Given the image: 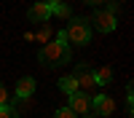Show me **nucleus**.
Here are the masks:
<instances>
[{
  "label": "nucleus",
  "instance_id": "nucleus-1",
  "mask_svg": "<svg viewBox=\"0 0 134 118\" xmlns=\"http://www.w3.org/2000/svg\"><path fill=\"white\" fill-rule=\"evenodd\" d=\"M38 62L43 64V67H64V64L72 62V48L67 46V43L62 40H48L46 46H43V51H38Z\"/></svg>",
  "mask_w": 134,
  "mask_h": 118
},
{
  "label": "nucleus",
  "instance_id": "nucleus-2",
  "mask_svg": "<svg viewBox=\"0 0 134 118\" xmlns=\"http://www.w3.org/2000/svg\"><path fill=\"white\" fill-rule=\"evenodd\" d=\"M91 21L86 16H72L67 19V27H64V38H67V46H86L91 40Z\"/></svg>",
  "mask_w": 134,
  "mask_h": 118
},
{
  "label": "nucleus",
  "instance_id": "nucleus-3",
  "mask_svg": "<svg viewBox=\"0 0 134 118\" xmlns=\"http://www.w3.org/2000/svg\"><path fill=\"white\" fill-rule=\"evenodd\" d=\"M72 78L78 81V91L86 94V97H94L97 94V81H94V70L88 67V64H75V72H72Z\"/></svg>",
  "mask_w": 134,
  "mask_h": 118
},
{
  "label": "nucleus",
  "instance_id": "nucleus-4",
  "mask_svg": "<svg viewBox=\"0 0 134 118\" xmlns=\"http://www.w3.org/2000/svg\"><path fill=\"white\" fill-rule=\"evenodd\" d=\"M91 27H97V32H113L115 27H118V16H113L107 8H94V14H91Z\"/></svg>",
  "mask_w": 134,
  "mask_h": 118
},
{
  "label": "nucleus",
  "instance_id": "nucleus-5",
  "mask_svg": "<svg viewBox=\"0 0 134 118\" xmlns=\"http://www.w3.org/2000/svg\"><path fill=\"white\" fill-rule=\"evenodd\" d=\"M91 115H102V118L115 115V102L107 94H94L91 97Z\"/></svg>",
  "mask_w": 134,
  "mask_h": 118
},
{
  "label": "nucleus",
  "instance_id": "nucleus-6",
  "mask_svg": "<svg viewBox=\"0 0 134 118\" xmlns=\"http://www.w3.org/2000/svg\"><path fill=\"white\" fill-rule=\"evenodd\" d=\"M35 89H38L35 78H32V75H24V78H19V81H16V91H14V99H16V102H27V99H32Z\"/></svg>",
  "mask_w": 134,
  "mask_h": 118
},
{
  "label": "nucleus",
  "instance_id": "nucleus-7",
  "mask_svg": "<svg viewBox=\"0 0 134 118\" xmlns=\"http://www.w3.org/2000/svg\"><path fill=\"white\" fill-rule=\"evenodd\" d=\"M67 107H70L75 115H91V97L75 91V94H70V105Z\"/></svg>",
  "mask_w": 134,
  "mask_h": 118
},
{
  "label": "nucleus",
  "instance_id": "nucleus-8",
  "mask_svg": "<svg viewBox=\"0 0 134 118\" xmlns=\"http://www.w3.org/2000/svg\"><path fill=\"white\" fill-rule=\"evenodd\" d=\"M27 19H30V21H40V24H46V21L51 19V5L43 3V0L32 3V5L27 8Z\"/></svg>",
  "mask_w": 134,
  "mask_h": 118
},
{
  "label": "nucleus",
  "instance_id": "nucleus-9",
  "mask_svg": "<svg viewBox=\"0 0 134 118\" xmlns=\"http://www.w3.org/2000/svg\"><path fill=\"white\" fill-rule=\"evenodd\" d=\"M94 81H97V86H107V83H113V67H97L94 70Z\"/></svg>",
  "mask_w": 134,
  "mask_h": 118
},
{
  "label": "nucleus",
  "instance_id": "nucleus-10",
  "mask_svg": "<svg viewBox=\"0 0 134 118\" xmlns=\"http://www.w3.org/2000/svg\"><path fill=\"white\" fill-rule=\"evenodd\" d=\"M59 89H62L67 97H70V94L78 91V81L72 78V75H62V78H59Z\"/></svg>",
  "mask_w": 134,
  "mask_h": 118
},
{
  "label": "nucleus",
  "instance_id": "nucleus-11",
  "mask_svg": "<svg viewBox=\"0 0 134 118\" xmlns=\"http://www.w3.org/2000/svg\"><path fill=\"white\" fill-rule=\"evenodd\" d=\"M51 16H59V19H72V8L67 3H59V5H51Z\"/></svg>",
  "mask_w": 134,
  "mask_h": 118
},
{
  "label": "nucleus",
  "instance_id": "nucleus-12",
  "mask_svg": "<svg viewBox=\"0 0 134 118\" xmlns=\"http://www.w3.org/2000/svg\"><path fill=\"white\" fill-rule=\"evenodd\" d=\"M0 118H19V107H16V99L11 105H3L0 107Z\"/></svg>",
  "mask_w": 134,
  "mask_h": 118
},
{
  "label": "nucleus",
  "instance_id": "nucleus-13",
  "mask_svg": "<svg viewBox=\"0 0 134 118\" xmlns=\"http://www.w3.org/2000/svg\"><path fill=\"white\" fill-rule=\"evenodd\" d=\"M35 40H40L43 46H46L48 40H54V30H51L48 24H43V27H40V32H35Z\"/></svg>",
  "mask_w": 134,
  "mask_h": 118
},
{
  "label": "nucleus",
  "instance_id": "nucleus-14",
  "mask_svg": "<svg viewBox=\"0 0 134 118\" xmlns=\"http://www.w3.org/2000/svg\"><path fill=\"white\" fill-rule=\"evenodd\" d=\"M11 102H14V97H11V94H8V89L0 83V107H3V105H11Z\"/></svg>",
  "mask_w": 134,
  "mask_h": 118
},
{
  "label": "nucleus",
  "instance_id": "nucleus-15",
  "mask_svg": "<svg viewBox=\"0 0 134 118\" xmlns=\"http://www.w3.org/2000/svg\"><path fill=\"white\" fill-rule=\"evenodd\" d=\"M54 118H78V115L70 110V107H59V110L54 113Z\"/></svg>",
  "mask_w": 134,
  "mask_h": 118
},
{
  "label": "nucleus",
  "instance_id": "nucleus-16",
  "mask_svg": "<svg viewBox=\"0 0 134 118\" xmlns=\"http://www.w3.org/2000/svg\"><path fill=\"white\" fill-rule=\"evenodd\" d=\"M86 5H91V8H105L107 5V0H83Z\"/></svg>",
  "mask_w": 134,
  "mask_h": 118
},
{
  "label": "nucleus",
  "instance_id": "nucleus-17",
  "mask_svg": "<svg viewBox=\"0 0 134 118\" xmlns=\"http://www.w3.org/2000/svg\"><path fill=\"white\" fill-rule=\"evenodd\" d=\"M43 3H48V5H59V3H64V0H43Z\"/></svg>",
  "mask_w": 134,
  "mask_h": 118
},
{
  "label": "nucleus",
  "instance_id": "nucleus-18",
  "mask_svg": "<svg viewBox=\"0 0 134 118\" xmlns=\"http://www.w3.org/2000/svg\"><path fill=\"white\" fill-rule=\"evenodd\" d=\"M107 3H118V5H121V3H126V0H107Z\"/></svg>",
  "mask_w": 134,
  "mask_h": 118
},
{
  "label": "nucleus",
  "instance_id": "nucleus-19",
  "mask_svg": "<svg viewBox=\"0 0 134 118\" xmlns=\"http://www.w3.org/2000/svg\"><path fill=\"white\" fill-rule=\"evenodd\" d=\"M78 118H97V115H78Z\"/></svg>",
  "mask_w": 134,
  "mask_h": 118
}]
</instances>
